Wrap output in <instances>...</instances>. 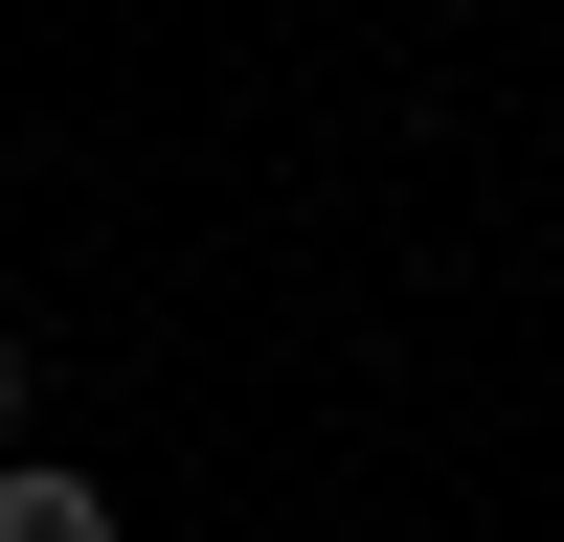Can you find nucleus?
Wrapping results in <instances>:
<instances>
[{
	"mask_svg": "<svg viewBox=\"0 0 564 542\" xmlns=\"http://www.w3.org/2000/svg\"><path fill=\"white\" fill-rule=\"evenodd\" d=\"M0 542H113V475H68V452H0Z\"/></svg>",
	"mask_w": 564,
	"mask_h": 542,
	"instance_id": "nucleus-1",
	"label": "nucleus"
}]
</instances>
